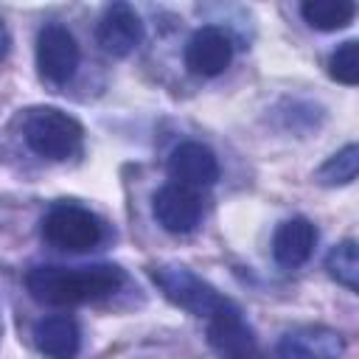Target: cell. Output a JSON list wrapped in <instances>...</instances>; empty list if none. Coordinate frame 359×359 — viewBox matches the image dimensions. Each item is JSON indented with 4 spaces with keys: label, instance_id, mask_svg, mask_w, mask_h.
I'll list each match as a JSON object with an SVG mask.
<instances>
[{
    "label": "cell",
    "instance_id": "obj_8",
    "mask_svg": "<svg viewBox=\"0 0 359 359\" xmlns=\"http://www.w3.org/2000/svg\"><path fill=\"white\" fill-rule=\"evenodd\" d=\"M95 39L104 53L123 59L143 42V20L129 3H112L98 20Z\"/></svg>",
    "mask_w": 359,
    "mask_h": 359
},
{
    "label": "cell",
    "instance_id": "obj_4",
    "mask_svg": "<svg viewBox=\"0 0 359 359\" xmlns=\"http://www.w3.org/2000/svg\"><path fill=\"white\" fill-rule=\"evenodd\" d=\"M151 280L163 289V294L174 306L185 309V311H191L196 317H210L227 300L208 280H202L196 272H191L188 266H180V264L154 266L151 269Z\"/></svg>",
    "mask_w": 359,
    "mask_h": 359
},
{
    "label": "cell",
    "instance_id": "obj_10",
    "mask_svg": "<svg viewBox=\"0 0 359 359\" xmlns=\"http://www.w3.org/2000/svg\"><path fill=\"white\" fill-rule=\"evenodd\" d=\"M168 174L180 185L205 188L219 180V160H216L213 149H208L205 143L185 140L168 154Z\"/></svg>",
    "mask_w": 359,
    "mask_h": 359
},
{
    "label": "cell",
    "instance_id": "obj_18",
    "mask_svg": "<svg viewBox=\"0 0 359 359\" xmlns=\"http://www.w3.org/2000/svg\"><path fill=\"white\" fill-rule=\"evenodd\" d=\"M6 50H8V34H6V25L0 20V59L6 56Z\"/></svg>",
    "mask_w": 359,
    "mask_h": 359
},
{
    "label": "cell",
    "instance_id": "obj_12",
    "mask_svg": "<svg viewBox=\"0 0 359 359\" xmlns=\"http://www.w3.org/2000/svg\"><path fill=\"white\" fill-rule=\"evenodd\" d=\"M34 345L48 359H76L81 348V331L79 323L67 314H50L42 317L34 325Z\"/></svg>",
    "mask_w": 359,
    "mask_h": 359
},
{
    "label": "cell",
    "instance_id": "obj_17",
    "mask_svg": "<svg viewBox=\"0 0 359 359\" xmlns=\"http://www.w3.org/2000/svg\"><path fill=\"white\" fill-rule=\"evenodd\" d=\"M328 76L337 79L339 84H348V87H353L359 81V42L356 39L342 42L328 56Z\"/></svg>",
    "mask_w": 359,
    "mask_h": 359
},
{
    "label": "cell",
    "instance_id": "obj_16",
    "mask_svg": "<svg viewBox=\"0 0 359 359\" xmlns=\"http://www.w3.org/2000/svg\"><path fill=\"white\" fill-rule=\"evenodd\" d=\"M325 269L328 275L342 283L345 289L356 292L359 289V255H356V241L345 238L339 244H334L325 255Z\"/></svg>",
    "mask_w": 359,
    "mask_h": 359
},
{
    "label": "cell",
    "instance_id": "obj_2",
    "mask_svg": "<svg viewBox=\"0 0 359 359\" xmlns=\"http://www.w3.org/2000/svg\"><path fill=\"white\" fill-rule=\"evenodd\" d=\"M22 135L31 151L45 160H67L81 149V123L56 107H36L22 121Z\"/></svg>",
    "mask_w": 359,
    "mask_h": 359
},
{
    "label": "cell",
    "instance_id": "obj_7",
    "mask_svg": "<svg viewBox=\"0 0 359 359\" xmlns=\"http://www.w3.org/2000/svg\"><path fill=\"white\" fill-rule=\"evenodd\" d=\"M151 210H154V219L163 230L185 236L202 219V199L194 188L180 185V182H168V185L154 191Z\"/></svg>",
    "mask_w": 359,
    "mask_h": 359
},
{
    "label": "cell",
    "instance_id": "obj_3",
    "mask_svg": "<svg viewBox=\"0 0 359 359\" xmlns=\"http://www.w3.org/2000/svg\"><path fill=\"white\" fill-rule=\"evenodd\" d=\"M42 238L65 252H87L101 244L104 224L93 210L73 202H59L42 216Z\"/></svg>",
    "mask_w": 359,
    "mask_h": 359
},
{
    "label": "cell",
    "instance_id": "obj_11",
    "mask_svg": "<svg viewBox=\"0 0 359 359\" xmlns=\"http://www.w3.org/2000/svg\"><path fill=\"white\" fill-rule=\"evenodd\" d=\"M345 339L325 325L289 331L278 345V359H342Z\"/></svg>",
    "mask_w": 359,
    "mask_h": 359
},
{
    "label": "cell",
    "instance_id": "obj_5",
    "mask_svg": "<svg viewBox=\"0 0 359 359\" xmlns=\"http://www.w3.org/2000/svg\"><path fill=\"white\" fill-rule=\"evenodd\" d=\"M79 42L76 36L59 25V22H50L45 28H39L36 34V67H39V76L50 84H65L73 79L76 67H79Z\"/></svg>",
    "mask_w": 359,
    "mask_h": 359
},
{
    "label": "cell",
    "instance_id": "obj_6",
    "mask_svg": "<svg viewBox=\"0 0 359 359\" xmlns=\"http://www.w3.org/2000/svg\"><path fill=\"white\" fill-rule=\"evenodd\" d=\"M208 345L222 359H252L255 356V334L230 300H224L208 317Z\"/></svg>",
    "mask_w": 359,
    "mask_h": 359
},
{
    "label": "cell",
    "instance_id": "obj_13",
    "mask_svg": "<svg viewBox=\"0 0 359 359\" xmlns=\"http://www.w3.org/2000/svg\"><path fill=\"white\" fill-rule=\"evenodd\" d=\"M317 244V227L306 219V216H294L286 219L272 238V255L280 266H300L309 261L311 250Z\"/></svg>",
    "mask_w": 359,
    "mask_h": 359
},
{
    "label": "cell",
    "instance_id": "obj_1",
    "mask_svg": "<svg viewBox=\"0 0 359 359\" xmlns=\"http://www.w3.org/2000/svg\"><path fill=\"white\" fill-rule=\"evenodd\" d=\"M121 283H123V272L115 264H93V266L45 264V266H34L25 275L28 294L45 306H79L87 300H98L118 292Z\"/></svg>",
    "mask_w": 359,
    "mask_h": 359
},
{
    "label": "cell",
    "instance_id": "obj_9",
    "mask_svg": "<svg viewBox=\"0 0 359 359\" xmlns=\"http://www.w3.org/2000/svg\"><path fill=\"white\" fill-rule=\"evenodd\" d=\"M233 59V39L219 25H202L191 34L185 45V67L194 76H219Z\"/></svg>",
    "mask_w": 359,
    "mask_h": 359
},
{
    "label": "cell",
    "instance_id": "obj_14",
    "mask_svg": "<svg viewBox=\"0 0 359 359\" xmlns=\"http://www.w3.org/2000/svg\"><path fill=\"white\" fill-rule=\"evenodd\" d=\"M300 14L317 31H342L353 22L356 6L351 0H306Z\"/></svg>",
    "mask_w": 359,
    "mask_h": 359
},
{
    "label": "cell",
    "instance_id": "obj_15",
    "mask_svg": "<svg viewBox=\"0 0 359 359\" xmlns=\"http://www.w3.org/2000/svg\"><path fill=\"white\" fill-rule=\"evenodd\" d=\"M356 171H359V146L356 143H348L345 149H339L337 154H331L314 174V180L320 185H328V188H337V185H351L356 180Z\"/></svg>",
    "mask_w": 359,
    "mask_h": 359
}]
</instances>
